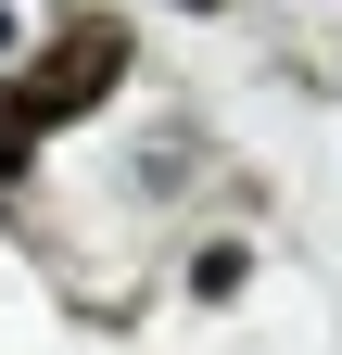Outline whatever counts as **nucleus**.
Here are the masks:
<instances>
[{
  "label": "nucleus",
  "instance_id": "nucleus-1",
  "mask_svg": "<svg viewBox=\"0 0 342 355\" xmlns=\"http://www.w3.org/2000/svg\"><path fill=\"white\" fill-rule=\"evenodd\" d=\"M114 51H127L114 26H64L51 51H38V64L13 76V102H26L38 127H51V114H76V102H102V76H114Z\"/></svg>",
  "mask_w": 342,
  "mask_h": 355
},
{
  "label": "nucleus",
  "instance_id": "nucleus-2",
  "mask_svg": "<svg viewBox=\"0 0 342 355\" xmlns=\"http://www.w3.org/2000/svg\"><path fill=\"white\" fill-rule=\"evenodd\" d=\"M26 140H38V114L13 102V76H0V178H13V165H26Z\"/></svg>",
  "mask_w": 342,
  "mask_h": 355
},
{
  "label": "nucleus",
  "instance_id": "nucleus-3",
  "mask_svg": "<svg viewBox=\"0 0 342 355\" xmlns=\"http://www.w3.org/2000/svg\"><path fill=\"white\" fill-rule=\"evenodd\" d=\"M190 13H216V0H190Z\"/></svg>",
  "mask_w": 342,
  "mask_h": 355
}]
</instances>
